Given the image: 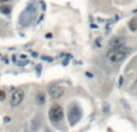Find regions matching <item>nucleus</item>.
<instances>
[{"label":"nucleus","mask_w":137,"mask_h":132,"mask_svg":"<svg viewBox=\"0 0 137 132\" xmlns=\"http://www.w3.org/2000/svg\"><path fill=\"white\" fill-rule=\"evenodd\" d=\"M129 52H130V49L125 47V45L118 46V47H111L107 52V58L112 62H119L123 59H125V56L128 55Z\"/></svg>","instance_id":"f257e3e1"},{"label":"nucleus","mask_w":137,"mask_h":132,"mask_svg":"<svg viewBox=\"0 0 137 132\" xmlns=\"http://www.w3.org/2000/svg\"><path fill=\"white\" fill-rule=\"evenodd\" d=\"M48 117H49V120H51L52 123H59V121H61L64 118L63 107L59 106V104L52 106L49 112H48Z\"/></svg>","instance_id":"f03ea898"},{"label":"nucleus","mask_w":137,"mask_h":132,"mask_svg":"<svg viewBox=\"0 0 137 132\" xmlns=\"http://www.w3.org/2000/svg\"><path fill=\"white\" fill-rule=\"evenodd\" d=\"M81 117H82V112H81L80 107L77 104H72L70 108H68V121L71 125H75L80 121Z\"/></svg>","instance_id":"7ed1b4c3"},{"label":"nucleus","mask_w":137,"mask_h":132,"mask_svg":"<svg viewBox=\"0 0 137 132\" xmlns=\"http://www.w3.org/2000/svg\"><path fill=\"white\" fill-rule=\"evenodd\" d=\"M24 98V91L22 89H16L13 93L11 94V97H10V103L12 107H16L23 101Z\"/></svg>","instance_id":"20e7f679"},{"label":"nucleus","mask_w":137,"mask_h":132,"mask_svg":"<svg viewBox=\"0 0 137 132\" xmlns=\"http://www.w3.org/2000/svg\"><path fill=\"white\" fill-rule=\"evenodd\" d=\"M48 94L53 100H58V98H60L64 95V88L60 87V85H57V84L51 85L48 88Z\"/></svg>","instance_id":"39448f33"},{"label":"nucleus","mask_w":137,"mask_h":132,"mask_svg":"<svg viewBox=\"0 0 137 132\" xmlns=\"http://www.w3.org/2000/svg\"><path fill=\"white\" fill-rule=\"evenodd\" d=\"M124 45H125V40L123 37H114L109 42L111 47H118V46H124Z\"/></svg>","instance_id":"423d86ee"},{"label":"nucleus","mask_w":137,"mask_h":132,"mask_svg":"<svg viewBox=\"0 0 137 132\" xmlns=\"http://www.w3.org/2000/svg\"><path fill=\"white\" fill-rule=\"evenodd\" d=\"M129 28H130L131 31L137 30V18H132V19L129 22Z\"/></svg>","instance_id":"0eeeda50"},{"label":"nucleus","mask_w":137,"mask_h":132,"mask_svg":"<svg viewBox=\"0 0 137 132\" xmlns=\"http://www.w3.org/2000/svg\"><path fill=\"white\" fill-rule=\"evenodd\" d=\"M36 102H37V104H40V106H42V104L45 103V95H43L42 93H40L36 96Z\"/></svg>","instance_id":"6e6552de"},{"label":"nucleus","mask_w":137,"mask_h":132,"mask_svg":"<svg viewBox=\"0 0 137 132\" xmlns=\"http://www.w3.org/2000/svg\"><path fill=\"white\" fill-rule=\"evenodd\" d=\"M0 11L4 12V13H9V12H10V6L3 5V6H1V9H0Z\"/></svg>","instance_id":"1a4fd4ad"},{"label":"nucleus","mask_w":137,"mask_h":132,"mask_svg":"<svg viewBox=\"0 0 137 132\" xmlns=\"http://www.w3.org/2000/svg\"><path fill=\"white\" fill-rule=\"evenodd\" d=\"M5 97H6L5 91H4V90H0V101H4V100H5Z\"/></svg>","instance_id":"9d476101"},{"label":"nucleus","mask_w":137,"mask_h":132,"mask_svg":"<svg viewBox=\"0 0 137 132\" xmlns=\"http://www.w3.org/2000/svg\"><path fill=\"white\" fill-rule=\"evenodd\" d=\"M95 45H96L97 48H100L101 47V39H97L96 41H95Z\"/></svg>","instance_id":"9b49d317"},{"label":"nucleus","mask_w":137,"mask_h":132,"mask_svg":"<svg viewBox=\"0 0 137 132\" xmlns=\"http://www.w3.org/2000/svg\"><path fill=\"white\" fill-rule=\"evenodd\" d=\"M10 120H11V119H10L9 117H5V118H4V121H5V123H9Z\"/></svg>","instance_id":"f8f14e48"},{"label":"nucleus","mask_w":137,"mask_h":132,"mask_svg":"<svg viewBox=\"0 0 137 132\" xmlns=\"http://www.w3.org/2000/svg\"><path fill=\"white\" fill-rule=\"evenodd\" d=\"M9 1H11V0H0V3H1V4H5V3H9Z\"/></svg>","instance_id":"ddd939ff"},{"label":"nucleus","mask_w":137,"mask_h":132,"mask_svg":"<svg viewBox=\"0 0 137 132\" xmlns=\"http://www.w3.org/2000/svg\"><path fill=\"white\" fill-rule=\"evenodd\" d=\"M87 76H88V77H90V78H91V77H93V73H89V72H87Z\"/></svg>","instance_id":"4468645a"},{"label":"nucleus","mask_w":137,"mask_h":132,"mask_svg":"<svg viewBox=\"0 0 137 132\" xmlns=\"http://www.w3.org/2000/svg\"><path fill=\"white\" fill-rule=\"evenodd\" d=\"M46 37H47V39H51L52 35H51V34H47V35H46Z\"/></svg>","instance_id":"2eb2a0df"}]
</instances>
